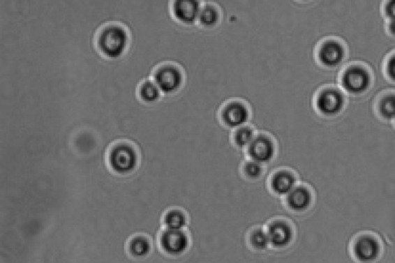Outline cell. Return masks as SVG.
<instances>
[{
    "label": "cell",
    "mask_w": 395,
    "mask_h": 263,
    "mask_svg": "<svg viewBox=\"0 0 395 263\" xmlns=\"http://www.w3.org/2000/svg\"><path fill=\"white\" fill-rule=\"evenodd\" d=\"M130 34L126 26L112 22L102 26L95 36V47L108 59L121 57L128 48Z\"/></svg>",
    "instance_id": "6da1fadb"
},
{
    "label": "cell",
    "mask_w": 395,
    "mask_h": 263,
    "mask_svg": "<svg viewBox=\"0 0 395 263\" xmlns=\"http://www.w3.org/2000/svg\"><path fill=\"white\" fill-rule=\"evenodd\" d=\"M106 163L108 169L119 175L133 173L140 164V153L137 146L129 141L114 142L107 151Z\"/></svg>",
    "instance_id": "7a4b0ae2"
},
{
    "label": "cell",
    "mask_w": 395,
    "mask_h": 263,
    "mask_svg": "<svg viewBox=\"0 0 395 263\" xmlns=\"http://www.w3.org/2000/svg\"><path fill=\"white\" fill-rule=\"evenodd\" d=\"M152 80L161 92L173 94L179 92L185 83V74L179 65L166 62L159 64L152 73Z\"/></svg>",
    "instance_id": "3957f363"
},
{
    "label": "cell",
    "mask_w": 395,
    "mask_h": 263,
    "mask_svg": "<svg viewBox=\"0 0 395 263\" xmlns=\"http://www.w3.org/2000/svg\"><path fill=\"white\" fill-rule=\"evenodd\" d=\"M158 246L168 257L177 258L185 255L191 246V238L185 230L164 228L158 234Z\"/></svg>",
    "instance_id": "277c9868"
},
{
    "label": "cell",
    "mask_w": 395,
    "mask_h": 263,
    "mask_svg": "<svg viewBox=\"0 0 395 263\" xmlns=\"http://www.w3.org/2000/svg\"><path fill=\"white\" fill-rule=\"evenodd\" d=\"M251 116L250 106L243 100H230L219 111V121L225 128L235 130L247 124Z\"/></svg>",
    "instance_id": "5b68a950"
},
{
    "label": "cell",
    "mask_w": 395,
    "mask_h": 263,
    "mask_svg": "<svg viewBox=\"0 0 395 263\" xmlns=\"http://www.w3.org/2000/svg\"><path fill=\"white\" fill-rule=\"evenodd\" d=\"M270 247L274 250H285L294 243L295 231L294 226L284 218H275L266 228Z\"/></svg>",
    "instance_id": "8992f818"
},
{
    "label": "cell",
    "mask_w": 395,
    "mask_h": 263,
    "mask_svg": "<svg viewBox=\"0 0 395 263\" xmlns=\"http://www.w3.org/2000/svg\"><path fill=\"white\" fill-rule=\"evenodd\" d=\"M246 150L248 159L264 165L276 157V144L272 136L260 133Z\"/></svg>",
    "instance_id": "52a82bcc"
},
{
    "label": "cell",
    "mask_w": 395,
    "mask_h": 263,
    "mask_svg": "<svg viewBox=\"0 0 395 263\" xmlns=\"http://www.w3.org/2000/svg\"><path fill=\"white\" fill-rule=\"evenodd\" d=\"M382 253V246L374 236L362 235L357 238L352 246L355 259L362 263L375 262Z\"/></svg>",
    "instance_id": "ba28073f"
},
{
    "label": "cell",
    "mask_w": 395,
    "mask_h": 263,
    "mask_svg": "<svg viewBox=\"0 0 395 263\" xmlns=\"http://www.w3.org/2000/svg\"><path fill=\"white\" fill-rule=\"evenodd\" d=\"M343 89L353 94H359L369 89L371 76L361 66H352L345 70L341 80Z\"/></svg>",
    "instance_id": "9c48e42d"
},
{
    "label": "cell",
    "mask_w": 395,
    "mask_h": 263,
    "mask_svg": "<svg viewBox=\"0 0 395 263\" xmlns=\"http://www.w3.org/2000/svg\"><path fill=\"white\" fill-rule=\"evenodd\" d=\"M202 3L196 0H177L171 4L172 17L179 24L191 26L197 24Z\"/></svg>",
    "instance_id": "30bf717a"
},
{
    "label": "cell",
    "mask_w": 395,
    "mask_h": 263,
    "mask_svg": "<svg viewBox=\"0 0 395 263\" xmlns=\"http://www.w3.org/2000/svg\"><path fill=\"white\" fill-rule=\"evenodd\" d=\"M318 112L324 116L338 114L345 106V98L338 91L329 89L321 91L315 100Z\"/></svg>",
    "instance_id": "8fae6325"
},
{
    "label": "cell",
    "mask_w": 395,
    "mask_h": 263,
    "mask_svg": "<svg viewBox=\"0 0 395 263\" xmlns=\"http://www.w3.org/2000/svg\"><path fill=\"white\" fill-rule=\"evenodd\" d=\"M297 186V175L288 169L276 170L269 180L270 191L277 196L286 197Z\"/></svg>",
    "instance_id": "7c38bea8"
},
{
    "label": "cell",
    "mask_w": 395,
    "mask_h": 263,
    "mask_svg": "<svg viewBox=\"0 0 395 263\" xmlns=\"http://www.w3.org/2000/svg\"><path fill=\"white\" fill-rule=\"evenodd\" d=\"M345 50L341 43L336 40H326L318 49V59L326 68H335L341 64L345 58Z\"/></svg>",
    "instance_id": "4fadbf2b"
},
{
    "label": "cell",
    "mask_w": 395,
    "mask_h": 263,
    "mask_svg": "<svg viewBox=\"0 0 395 263\" xmlns=\"http://www.w3.org/2000/svg\"><path fill=\"white\" fill-rule=\"evenodd\" d=\"M285 203L292 213H304L312 206L313 194L311 190L304 185H297L285 197Z\"/></svg>",
    "instance_id": "5bb4252c"
},
{
    "label": "cell",
    "mask_w": 395,
    "mask_h": 263,
    "mask_svg": "<svg viewBox=\"0 0 395 263\" xmlns=\"http://www.w3.org/2000/svg\"><path fill=\"white\" fill-rule=\"evenodd\" d=\"M152 250V241L145 234H135L126 243V252L131 258L142 260L149 257Z\"/></svg>",
    "instance_id": "9a60e30c"
},
{
    "label": "cell",
    "mask_w": 395,
    "mask_h": 263,
    "mask_svg": "<svg viewBox=\"0 0 395 263\" xmlns=\"http://www.w3.org/2000/svg\"><path fill=\"white\" fill-rule=\"evenodd\" d=\"M247 247L253 252H264L270 247L266 229L255 226L246 234Z\"/></svg>",
    "instance_id": "2e32d148"
},
{
    "label": "cell",
    "mask_w": 395,
    "mask_h": 263,
    "mask_svg": "<svg viewBox=\"0 0 395 263\" xmlns=\"http://www.w3.org/2000/svg\"><path fill=\"white\" fill-rule=\"evenodd\" d=\"M221 11L214 3H204L200 13L197 24L204 29H214L221 20Z\"/></svg>",
    "instance_id": "e0dca14e"
},
{
    "label": "cell",
    "mask_w": 395,
    "mask_h": 263,
    "mask_svg": "<svg viewBox=\"0 0 395 263\" xmlns=\"http://www.w3.org/2000/svg\"><path fill=\"white\" fill-rule=\"evenodd\" d=\"M163 223L165 229L185 230L188 224V216L185 211L172 208L164 213Z\"/></svg>",
    "instance_id": "ac0fdd59"
},
{
    "label": "cell",
    "mask_w": 395,
    "mask_h": 263,
    "mask_svg": "<svg viewBox=\"0 0 395 263\" xmlns=\"http://www.w3.org/2000/svg\"><path fill=\"white\" fill-rule=\"evenodd\" d=\"M258 133L255 129L246 124V126L233 130L232 142L239 149H246L254 140Z\"/></svg>",
    "instance_id": "d6986e66"
},
{
    "label": "cell",
    "mask_w": 395,
    "mask_h": 263,
    "mask_svg": "<svg viewBox=\"0 0 395 263\" xmlns=\"http://www.w3.org/2000/svg\"><path fill=\"white\" fill-rule=\"evenodd\" d=\"M137 97L144 103L151 104L158 101L161 97V91L151 80H145L137 87Z\"/></svg>",
    "instance_id": "ffe728a7"
},
{
    "label": "cell",
    "mask_w": 395,
    "mask_h": 263,
    "mask_svg": "<svg viewBox=\"0 0 395 263\" xmlns=\"http://www.w3.org/2000/svg\"><path fill=\"white\" fill-rule=\"evenodd\" d=\"M241 173L246 180L257 181L261 179L264 174V166L248 159L241 167Z\"/></svg>",
    "instance_id": "44dd1931"
},
{
    "label": "cell",
    "mask_w": 395,
    "mask_h": 263,
    "mask_svg": "<svg viewBox=\"0 0 395 263\" xmlns=\"http://www.w3.org/2000/svg\"><path fill=\"white\" fill-rule=\"evenodd\" d=\"M379 112L385 119H395V94L387 95L380 100Z\"/></svg>",
    "instance_id": "7402d4cb"
},
{
    "label": "cell",
    "mask_w": 395,
    "mask_h": 263,
    "mask_svg": "<svg viewBox=\"0 0 395 263\" xmlns=\"http://www.w3.org/2000/svg\"><path fill=\"white\" fill-rule=\"evenodd\" d=\"M386 70L387 76L395 82V54L387 62Z\"/></svg>",
    "instance_id": "603a6c76"
},
{
    "label": "cell",
    "mask_w": 395,
    "mask_h": 263,
    "mask_svg": "<svg viewBox=\"0 0 395 263\" xmlns=\"http://www.w3.org/2000/svg\"><path fill=\"white\" fill-rule=\"evenodd\" d=\"M385 14L392 20H395V1L387 3L385 6Z\"/></svg>",
    "instance_id": "cb8c5ba5"
},
{
    "label": "cell",
    "mask_w": 395,
    "mask_h": 263,
    "mask_svg": "<svg viewBox=\"0 0 395 263\" xmlns=\"http://www.w3.org/2000/svg\"><path fill=\"white\" fill-rule=\"evenodd\" d=\"M389 29L391 34L395 36V20L391 21Z\"/></svg>",
    "instance_id": "d4e9b609"
}]
</instances>
